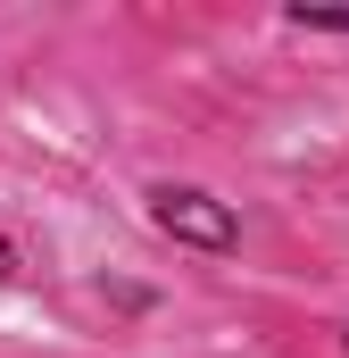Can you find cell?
Instances as JSON below:
<instances>
[{
  "mask_svg": "<svg viewBox=\"0 0 349 358\" xmlns=\"http://www.w3.org/2000/svg\"><path fill=\"white\" fill-rule=\"evenodd\" d=\"M150 217L167 225L174 242H191V250H233V242H242L233 208H225L216 192H200V183H158V192H150Z\"/></svg>",
  "mask_w": 349,
  "mask_h": 358,
  "instance_id": "1",
  "label": "cell"
},
{
  "mask_svg": "<svg viewBox=\"0 0 349 358\" xmlns=\"http://www.w3.org/2000/svg\"><path fill=\"white\" fill-rule=\"evenodd\" d=\"M299 25H325V34H349V8H291Z\"/></svg>",
  "mask_w": 349,
  "mask_h": 358,
  "instance_id": "2",
  "label": "cell"
}]
</instances>
